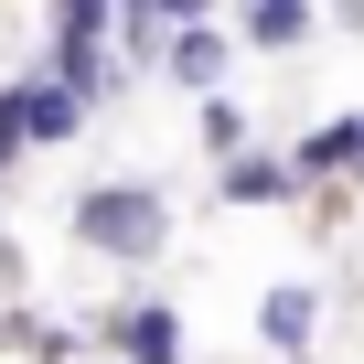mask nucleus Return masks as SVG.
I'll use <instances>...</instances> for the list:
<instances>
[{
    "label": "nucleus",
    "instance_id": "obj_1",
    "mask_svg": "<svg viewBox=\"0 0 364 364\" xmlns=\"http://www.w3.org/2000/svg\"><path fill=\"white\" fill-rule=\"evenodd\" d=\"M86 247H107V257H150L161 247V193H139V182H129V193H86Z\"/></svg>",
    "mask_w": 364,
    "mask_h": 364
},
{
    "label": "nucleus",
    "instance_id": "obj_2",
    "mask_svg": "<svg viewBox=\"0 0 364 364\" xmlns=\"http://www.w3.org/2000/svg\"><path fill=\"white\" fill-rule=\"evenodd\" d=\"M97 33H107V11H97V0H86V11H65V86H75V97L97 86Z\"/></svg>",
    "mask_w": 364,
    "mask_h": 364
},
{
    "label": "nucleus",
    "instance_id": "obj_3",
    "mask_svg": "<svg viewBox=\"0 0 364 364\" xmlns=\"http://www.w3.org/2000/svg\"><path fill=\"white\" fill-rule=\"evenodd\" d=\"M257 332H268L279 353H300V343H311V289H268V300H257Z\"/></svg>",
    "mask_w": 364,
    "mask_h": 364
},
{
    "label": "nucleus",
    "instance_id": "obj_4",
    "mask_svg": "<svg viewBox=\"0 0 364 364\" xmlns=\"http://www.w3.org/2000/svg\"><path fill=\"white\" fill-rule=\"evenodd\" d=\"M75 107H86L75 86H33V97H22V139H65V129H75Z\"/></svg>",
    "mask_w": 364,
    "mask_h": 364
},
{
    "label": "nucleus",
    "instance_id": "obj_5",
    "mask_svg": "<svg viewBox=\"0 0 364 364\" xmlns=\"http://www.w3.org/2000/svg\"><path fill=\"white\" fill-rule=\"evenodd\" d=\"M139 364H182V343H171V311H129V332H118Z\"/></svg>",
    "mask_w": 364,
    "mask_h": 364
},
{
    "label": "nucleus",
    "instance_id": "obj_6",
    "mask_svg": "<svg viewBox=\"0 0 364 364\" xmlns=\"http://www.w3.org/2000/svg\"><path fill=\"white\" fill-rule=\"evenodd\" d=\"M289 182H300V171H279V161H247V171H225V193H236V204H279Z\"/></svg>",
    "mask_w": 364,
    "mask_h": 364
},
{
    "label": "nucleus",
    "instance_id": "obj_7",
    "mask_svg": "<svg viewBox=\"0 0 364 364\" xmlns=\"http://www.w3.org/2000/svg\"><path fill=\"white\" fill-rule=\"evenodd\" d=\"M215 65H225L215 33H182V43H171V75H182V86H215Z\"/></svg>",
    "mask_w": 364,
    "mask_h": 364
},
{
    "label": "nucleus",
    "instance_id": "obj_8",
    "mask_svg": "<svg viewBox=\"0 0 364 364\" xmlns=\"http://www.w3.org/2000/svg\"><path fill=\"white\" fill-rule=\"evenodd\" d=\"M364 150V129L343 118V129H321V139H300V171H332V161H353Z\"/></svg>",
    "mask_w": 364,
    "mask_h": 364
},
{
    "label": "nucleus",
    "instance_id": "obj_9",
    "mask_svg": "<svg viewBox=\"0 0 364 364\" xmlns=\"http://www.w3.org/2000/svg\"><path fill=\"white\" fill-rule=\"evenodd\" d=\"M300 22H311V11H289V0H268V11H247V33H257V43H300Z\"/></svg>",
    "mask_w": 364,
    "mask_h": 364
},
{
    "label": "nucleus",
    "instance_id": "obj_10",
    "mask_svg": "<svg viewBox=\"0 0 364 364\" xmlns=\"http://www.w3.org/2000/svg\"><path fill=\"white\" fill-rule=\"evenodd\" d=\"M22 139V97H0V150H11Z\"/></svg>",
    "mask_w": 364,
    "mask_h": 364
}]
</instances>
